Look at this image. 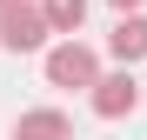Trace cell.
I'll return each mask as SVG.
<instances>
[{"mask_svg": "<svg viewBox=\"0 0 147 140\" xmlns=\"http://www.w3.org/2000/svg\"><path fill=\"white\" fill-rule=\"evenodd\" d=\"M107 54H114L120 67L147 60V13H120V20H114V33H107Z\"/></svg>", "mask_w": 147, "mask_h": 140, "instance_id": "4", "label": "cell"}, {"mask_svg": "<svg viewBox=\"0 0 147 140\" xmlns=\"http://www.w3.org/2000/svg\"><path fill=\"white\" fill-rule=\"evenodd\" d=\"M0 7H34V0H0Z\"/></svg>", "mask_w": 147, "mask_h": 140, "instance_id": "8", "label": "cell"}, {"mask_svg": "<svg viewBox=\"0 0 147 140\" xmlns=\"http://www.w3.org/2000/svg\"><path fill=\"white\" fill-rule=\"evenodd\" d=\"M47 80H54V87H80V93H94L107 74H100V60H94V47L60 40V47H47Z\"/></svg>", "mask_w": 147, "mask_h": 140, "instance_id": "1", "label": "cell"}, {"mask_svg": "<svg viewBox=\"0 0 147 140\" xmlns=\"http://www.w3.org/2000/svg\"><path fill=\"white\" fill-rule=\"evenodd\" d=\"M13 140H74V120L60 107H34V113L13 120Z\"/></svg>", "mask_w": 147, "mask_h": 140, "instance_id": "5", "label": "cell"}, {"mask_svg": "<svg viewBox=\"0 0 147 140\" xmlns=\"http://www.w3.org/2000/svg\"><path fill=\"white\" fill-rule=\"evenodd\" d=\"M114 7H120V13H134V7H140V0H114Z\"/></svg>", "mask_w": 147, "mask_h": 140, "instance_id": "7", "label": "cell"}, {"mask_svg": "<svg viewBox=\"0 0 147 140\" xmlns=\"http://www.w3.org/2000/svg\"><path fill=\"white\" fill-rule=\"evenodd\" d=\"M40 13H47V27L54 33H80V20H87V0H40Z\"/></svg>", "mask_w": 147, "mask_h": 140, "instance_id": "6", "label": "cell"}, {"mask_svg": "<svg viewBox=\"0 0 147 140\" xmlns=\"http://www.w3.org/2000/svg\"><path fill=\"white\" fill-rule=\"evenodd\" d=\"M47 13L40 7H0V47H7V54H40L47 47Z\"/></svg>", "mask_w": 147, "mask_h": 140, "instance_id": "2", "label": "cell"}, {"mask_svg": "<svg viewBox=\"0 0 147 140\" xmlns=\"http://www.w3.org/2000/svg\"><path fill=\"white\" fill-rule=\"evenodd\" d=\"M87 100H94V113H100V120H127V113L140 107V87H134V74H107Z\"/></svg>", "mask_w": 147, "mask_h": 140, "instance_id": "3", "label": "cell"}]
</instances>
